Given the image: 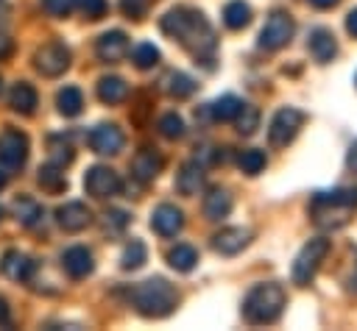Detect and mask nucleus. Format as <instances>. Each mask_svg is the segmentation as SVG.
Segmentation results:
<instances>
[{"label": "nucleus", "mask_w": 357, "mask_h": 331, "mask_svg": "<svg viewBox=\"0 0 357 331\" xmlns=\"http://www.w3.org/2000/svg\"><path fill=\"white\" fill-rule=\"evenodd\" d=\"M159 28L170 36V39H178L184 47H190L195 56H204L215 47V33L209 28V22L204 19L201 11H192V8H170Z\"/></svg>", "instance_id": "1"}, {"label": "nucleus", "mask_w": 357, "mask_h": 331, "mask_svg": "<svg viewBox=\"0 0 357 331\" xmlns=\"http://www.w3.org/2000/svg\"><path fill=\"white\" fill-rule=\"evenodd\" d=\"M357 209V186L318 192L310 203V217L321 228H340L349 223V214Z\"/></svg>", "instance_id": "2"}, {"label": "nucleus", "mask_w": 357, "mask_h": 331, "mask_svg": "<svg viewBox=\"0 0 357 331\" xmlns=\"http://www.w3.org/2000/svg\"><path fill=\"white\" fill-rule=\"evenodd\" d=\"M128 298H131V306L142 317H167L178 303V292L165 278H148L137 284L128 292Z\"/></svg>", "instance_id": "3"}, {"label": "nucleus", "mask_w": 357, "mask_h": 331, "mask_svg": "<svg viewBox=\"0 0 357 331\" xmlns=\"http://www.w3.org/2000/svg\"><path fill=\"white\" fill-rule=\"evenodd\" d=\"M284 309V289L279 284H257L243 300V317L251 325L273 323Z\"/></svg>", "instance_id": "4"}, {"label": "nucleus", "mask_w": 357, "mask_h": 331, "mask_svg": "<svg viewBox=\"0 0 357 331\" xmlns=\"http://www.w3.org/2000/svg\"><path fill=\"white\" fill-rule=\"evenodd\" d=\"M326 253H329V239H324V236L310 239V242L301 248V253L296 256V261H293V270H290L293 284H298V286L310 284L312 275L318 273V267H321V261H324Z\"/></svg>", "instance_id": "5"}, {"label": "nucleus", "mask_w": 357, "mask_h": 331, "mask_svg": "<svg viewBox=\"0 0 357 331\" xmlns=\"http://www.w3.org/2000/svg\"><path fill=\"white\" fill-rule=\"evenodd\" d=\"M301 122H304V114H301L298 108H293V106L279 108V111H276V117L271 120L268 142H271L273 147H284V145H287V142H293V136L298 134Z\"/></svg>", "instance_id": "6"}, {"label": "nucleus", "mask_w": 357, "mask_h": 331, "mask_svg": "<svg viewBox=\"0 0 357 331\" xmlns=\"http://www.w3.org/2000/svg\"><path fill=\"white\" fill-rule=\"evenodd\" d=\"M290 36H293V19H290L284 11H273V14L265 19L262 31H259V47H265V50H279V47H284V45L290 42Z\"/></svg>", "instance_id": "7"}, {"label": "nucleus", "mask_w": 357, "mask_h": 331, "mask_svg": "<svg viewBox=\"0 0 357 331\" xmlns=\"http://www.w3.org/2000/svg\"><path fill=\"white\" fill-rule=\"evenodd\" d=\"M25 159H28V136L22 131L6 128L0 134V164L8 170H17L25 164Z\"/></svg>", "instance_id": "8"}, {"label": "nucleus", "mask_w": 357, "mask_h": 331, "mask_svg": "<svg viewBox=\"0 0 357 331\" xmlns=\"http://www.w3.org/2000/svg\"><path fill=\"white\" fill-rule=\"evenodd\" d=\"M70 67V50L61 42H47L36 50V70L47 78L61 75Z\"/></svg>", "instance_id": "9"}, {"label": "nucleus", "mask_w": 357, "mask_h": 331, "mask_svg": "<svg viewBox=\"0 0 357 331\" xmlns=\"http://www.w3.org/2000/svg\"><path fill=\"white\" fill-rule=\"evenodd\" d=\"M86 142H89V147H92L95 153H100V156H114V153L123 150L126 136H123V131H120L117 125L103 122V125H95V128L89 131Z\"/></svg>", "instance_id": "10"}, {"label": "nucleus", "mask_w": 357, "mask_h": 331, "mask_svg": "<svg viewBox=\"0 0 357 331\" xmlns=\"http://www.w3.org/2000/svg\"><path fill=\"white\" fill-rule=\"evenodd\" d=\"M84 189H86L92 197H112V195L120 192V178H117L114 170L98 164V167H92V170L86 172V178H84Z\"/></svg>", "instance_id": "11"}, {"label": "nucleus", "mask_w": 357, "mask_h": 331, "mask_svg": "<svg viewBox=\"0 0 357 331\" xmlns=\"http://www.w3.org/2000/svg\"><path fill=\"white\" fill-rule=\"evenodd\" d=\"M56 220H59V225L64 228V231H84L89 223H92V211L81 203V200H70V203H64V206H59V211H56Z\"/></svg>", "instance_id": "12"}, {"label": "nucleus", "mask_w": 357, "mask_h": 331, "mask_svg": "<svg viewBox=\"0 0 357 331\" xmlns=\"http://www.w3.org/2000/svg\"><path fill=\"white\" fill-rule=\"evenodd\" d=\"M181 225H184V217H181V211H178L176 206H170V203L156 206L153 214H151V228H153L159 236H176V234L181 231Z\"/></svg>", "instance_id": "13"}, {"label": "nucleus", "mask_w": 357, "mask_h": 331, "mask_svg": "<svg viewBox=\"0 0 357 331\" xmlns=\"http://www.w3.org/2000/svg\"><path fill=\"white\" fill-rule=\"evenodd\" d=\"M248 242H251V231H248V228H240V225H234V228H223V231H218V234L212 236L215 250L223 253V256H234V253H240Z\"/></svg>", "instance_id": "14"}, {"label": "nucleus", "mask_w": 357, "mask_h": 331, "mask_svg": "<svg viewBox=\"0 0 357 331\" xmlns=\"http://www.w3.org/2000/svg\"><path fill=\"white\" fill-rule=\"evenodd\" d=\"M0 270H3V275H6V278L25 284V281H31V278H33L36 264H33L25 253H20V250H8V253L3 256V261H0Z\"/></svg>", "instance_id": "15"}, {"label": "nucleus", "mask_w": 357, "mask_h": 331, "mask_svg": "<svg viewBox=\"0 0 357 331\" xmlns=\"http://www.w3.org/2000/svg\"><path fill=\"white\" fill-rule=\"evenodd\" d=\"M61 267L67 270L70 278H84V275L92 273L95 261H92V253H89L86 248L75 245V248H67V250H64V256H61Z\"/></svg>", "instance_id": "16"}, {"label": "nucleus", "mask_w": 357, "mask_h": 331, "mask_svg": "<svg viewBox=\"0 0 357 331\" xmlns=\"http://www.w3.org/2000/svg\"><path fill=\"white\" fill-rule=\"evenodd\" d=\"M128 53V36L123 31H109L98 39V56L103 61H120Z\"/></svg>", "instance_id": "17"}, {"label": "nucleus", "mask_w": 357, "mask_h": 331, "mask_svg": "<svg viewBox=\"0 0 357 331\" xmlns=\"http://www.w3.org/2000/svg\"><path fill=\"white\" fill-rule=\"evenodd\" d=\"M162 156L153 153V150H139L134 159H131V175L139 178V181H153L159 172H162Z\"/></svg>", "instance_id": "18"}, {"label": "nucleus", "mask_w": 357, "mask_h": 331, "mask_svg": "<svg viewBox=\"0 0 357 331\" xmlns=\"http://www.w3.org/2000/svg\"><path fill=\"white\" fill-rule=\"evenodd\" d=\"M201 186H204V167H201L198 161H187V164L178 170V175H176V189H178L181 195L192 197V195L201 192Z\"/></svg>", "instance_id": "19"}, {"label": "nucleus", "mask_w": 357, "mask_h": 331, "mask_svg": "<svg viewBox=\"0 0 357 331\" xmlns=\"http://www.w3.org/2000/svg\"><path fill=\"white\" fill-rule=\"evenodd\" d=\"M337 53V45H335V36L326 31V28H315L310 33V56L321 64L332 61V56Z\"/></svg>", "instance_id": "20"}, {"label": "nucleus", "mask_w": 357, "mask_h": 331, "mask_svg": "<svg viewBox=\"0 0 357 331\" xmlns=\"http://www.w3.org/2000/svg\"><path fill=\"white\" fill-rule=\"evenodd\" d=\"M229 211H231V195L220 186L209 189V195L204 200V214L209 220H223V217H229Z\"/></svg>", "instance_id": "21"}, {"label": "nucleus", "mask_w": 357, "mask_h": 331, "mask_svg": "<svg viewBox=\"0 0 357 331\" xmlns=\"http://www.w3.org/2000/svg\"><path fill=\"white\" fill-rule=\"evenodd\" d=\"M98 97H100L103 103H109V106L123 103V100L128 97V83H126L123 78H117V75H106V78H100V83H98Z\"/></svg>", "instance_id": "22"}, {"label": "nucleus", "mask_w": 357, "mask_h": 331, "mask_svg": "<svg viewBox=\"0 0 357 331\" xmlns=\"http://www.w3.org/2000/svg\"><path fill=\"white\" fill-rule=\"evenodd\" d=\"M11 214L17 217V223L20 225H33L39 217H42V206L33 200V197H28V195H20V197H14V203H11Z\"/></svg>", "instance_id": "23"}, {"label": "nucleus", "mask_w": 357, "mask_h": 331, "mask_svg": "<svg viewBox=\"0 0 357 331\" xmlns=\"http://www.w3.org/2000/svg\"><path fill=\"white\" fill-rule=\"evenodd\" d=\"M8 106L20 114H33L36 108V89L31 83H17L8 95Z\"/></svg>", "instance_id": "24"}, {"label": "nucleus", "mask_w": 357, "mask_h": 331, "mask_svg": "<svg viewBox=\"0 0 357 331\" xmlns=\"http://www.w3.org/2000/svg\"><path fill=\"white\" fill-rule=\"evenodd\" d=\"M56 103H59V111L64 117H78L81 108H84V95L78 86H64L59 95H56Z\"/></svg>", "instance_id": "25"}, {"label": "nucleus", "mask_w": 357, "mask_h": 331, "mask_svg": "<svg viewBox=\"0 0 357 331\" xmlns=\"http://www.w3.org/2000/svg\"><path fill=\"white\" fill-rule=\"evenodd\" d=\"M248 22H251V8H248L243 0H234V3H229V6L223 8V25H226V28L240 31V28H245Z\"/></svg>", "instance_id": "26"}, {"label": "nucleus", "mask_w": 357, "mask_h": 331, "mask_svg": "<svg viewBox=\"0 0 357 331\" xmlns=\"http://www.w3.org/2000/svg\"><path fill=\"white\" fill-rule=\"evenodd\" d=\"M167 261H170L173 270H178V273H190V270L195 267V261H198V253H195L192 245H176V248L167 253Z\"/></svg>", "instance_id": "27"}, {"label": "nucleus", "mask_w": 357, "mask_h": 331, "mask_svg": "<svg viewBox=\"0 0 357 331\" xmlns=\"http://www.w3.org/2000/svg\"><path fill=\"white\" fill-rule=\"evenodd\" d=\"M240 106H243V100H237L234 95H223V97H218V100L209 106V111H212L215 120H220V122H231V120L237 117Z\"/></svg>", "instance_id": "28"}, {"label": "nucleus", "mask_w": 357, "mask_h": 331, "mask_svg": "<svg viewBox=\"0 0 357 331\" xmlns=\"http://www.w3.org/2000/svg\"><path fill=\"white\" fill-rule=\"evenodd\" d=\"M165 89L173 95V97H190L192 92H195V81L190 78V75H184V72H170L167 78H165Z\"/></svg>", "instance_id": "29"}, {"label": "nucleus", "mask_w": 357, "mask_h": 331, "mask_svg": "<svg viewBox=\"0 0 357 331\" xmlns=\"http://www.w3.org/2000/svg\"><path fill=\"white\" fill-rule=\"evenodd\" d=\"M39 184H42V189L50 192V195L64 192V186H67L64 172H61V167H56V164H47V167L39 170Z\"/></svg>", "instance_id": "30"}, {"label": "nucleus", "mask_w": 357, "mask_h": 331, "mask_svg": "<svg viewBox=\"0 0 357 331\" xmlns=\"http://www.w3.org/2000/svg\"><path fill=\"white\" fill-rule=\"evenodd\" d=\"M47 156H50V164H56V167H61L64 170V164H70L73 159H75V150H73V145L70 142H64V139H59V136H53L50 142H47Z\"/></svg>", "instance_id": "31"}, {"label": "nucleus", "mask_w": 357, "mask_h": 331, "mask_svg": "<svg viewBox=\"0 0 357 331\" xmlns=\"http://www.w3.org/2000/svg\"><path fill=\"white\" fill-rule=\"evenodd\" d=\"M237 164H240V170H243L245 175H257V172H262V170H265L268 159H265V153H262V150L248 147V150H243V153H240Z\"/></svg>", "instance_id": "32"}, {"label": "nucleus", "mask_w": 357, "mask_h": 331, "mask_svg": "<svg viewBox=\"0 0 357 331\" xmlns=\"http://www.w3.org/2000/svg\"><path fill=\"white\" fill-rule=\"evenodd\" d=\"M145 256H148V248L139 239H131V245H126V250H123L120 264H123V270H137L145 264Z\"/></svg>", "instance_id": "33"}, {"label": "nucleus", "mask_w": 357, "mask_h": 331, "mask_svg": "<svg viewBox=\"0 0 357 331\" xmlns=\"http://www.w3.org/2000/svg\"><path fill=\"white\" fill-rule=\"evenodd\" d=\"M234 122H237V131L248 136V134H254V131H257V125H259V111H257L254 106L243 103V106H240V111H237V117H234Z\"/></svg>", "instance_id": "34"}, {"label": "nucleus", "mask_w": 357, "mask_h": 331, "mask_svg": "<svg viewBox=\"0 0 357 331\" xmlns=\"http://www.w3.org/2000/svg\"><path fill=\"white\" fill-rule=\"evenodd\" d=\"M131 58H134V64H137L139 70H148V67H153V64L159 61V50H156L151 42H142V45L134 47Z\"/></svg>", "instance_id": "35"}, {"label": "nucleus", "mask_w": 357, "mask_h": 331, "mask_svg": "<svg viewBox=\"0 0 357 331\" xmlns=\"http://www.w3.org/2000/svg\"><path fill=\"white\" fill-rule=\"evenodd\" d=\"M159 134L165 136V139H178L181 134H184V122H181V117L178 114H165L162 120H159Z\"/></svg>", "instance_id": "36"}, {"label": "nucleus", "mask_w": 357, "mask_h": 331, "mask_svg": "<svg viewBox=\"0 0 357 331\" xmlns=\"http://www.w3.org/2000/svg\"><path fill=\"white\" fill-rule=\"evenodd\" d=\"M42 6L50 17H67L75 8V0H42Z\"/></svg>", "instance_id": "37"}, {"label": "nucleus", "mask_w": 357, "mask_h": 331, "mask_svg": "<svg viewBox=\"0 0 357 331\" xmlns=\"http://www.w3.org/2000/svg\"><path fill=\"white\" fill-rule=\"evenodd\" d=\"M106 0H81V11L86 19H100L106 14Z\"/></svg>", "instance_id": "38"}, {"label": "nucleus", "mask_w": 357, "mask_h": 331, "mask_svg": "<svg viewBox=\"0 0 357 331\" xmlns=\"http://www.w3.org/2000/svg\"><path fill=\"white\" fill-rule=\"evenodd\" d=\"M120 8H123L126 17L139 19L145 14V8H148V0H120Z\"/></svg>", "instance_id": "39"}, {"label": "nucleus", "mask_w": 357, "mask_h": 331, "mask_svg": "<svg viewBox=\"0 0 357 331\" xmlns=\"http://www.w3.org/2000/svg\"><path fill=\"white\" fill-rule=\"evenodd\" d=\"M128 223V217H126V211H109L106 214V225H114V228H123Z\"/></svg>", "instance_id": "40"}, {"label": "nucleus", "mask_w": 357, "mask_h": 331, "mask_svg": "<svg viewBox=\"0 0 357 331\" xmlns=\"http://www.w3.org/2000/svg\"><path fill=\"white\" fill-rule=\"evenodd\" d=\"M11 50H14V45H11V39L0 33V58H8V56H11Z\"/></svg>", "instance_id": "41"}, {"label": "nucleus", "mask_w": 357, "mask_h": 331, "mask_svg": "<svg viewBox=\"0 0 357 331\" xmlns=\"http://www.w3.org/2000/svg\"><path fill=\"white\" fill-rule=\"evenodd\" d=\"M8 323H11V312H8L6 298H0V325H8Z\"/></svg>", "instance_id": "42"}, {"label": "nucleus", "mask_w": 357, "mask_h": 331, "mask_svg": "<svg viewBox=\"0 0 357 331\" xmlns=\"http://www.w3.org/2000/svg\"><path fill=\"white\" fill-rule=\"evenodd\" d=\"M346 164H349V170L351 172H357V142L349 147V156H346Z\"/></svg>", "instance_id": "43"}, {"label": "nucleus", "mask_w": 357, "mask_h": 331, "mask_svg": "<svg viewBox=\"0 0 357 331\" xmlns=\"http://www.w3.org/2000/svg\"><path fill=\"white\" fill-rule=\"evenodd\" d=\"M346 31H349L351 36H357V8H354L349 17H346Z\"/></svg>", "instance_id": "44"}, {"label": "nucleus", "mask_w": 357, "mask_h": 331, "mask_svg": "<svg viewBox=\"0 0 357 331\" xmlns=\"http://www.w3.org/2000/svg\"><path fill=\"white\" fill-rule=\"evenodd\" d=\"M310 3H312L315 8H335L340 0H310Z\"/></svg>", "instance_id": "45"}, {"label": "nucleus", "mask_w": 357, "mask_h": 331, "mask_svg": "<svg viewBox=\"0 0 357 331\" xmlns=\"http://www.w3.org/2000/svg\"><path fill=\"white\" fill-rule=\"evenodd\" d=\"M349 289L357 295V261H354V273H351V278H349Z\"/></svg>", "instance_id": "46"}, {"label": "nucleus", "mask_w": 357, "mask_h": 331, "mask_svg": "<svg viewBox=\"0 0 357 331\" xmlns=\"http://www.w3.org/2000/svg\"><path fill=\"white\" fill-rule=\"evenodd\" d=\"M6 181H8V175H6V172H3V170H0V189H3V186H6Z\"/></svg>", "instance_id": "47"}, {"label": "nucleus", "mask_w": 357, "mask_h": 331, "mask_svg": "<svg viewBox=\"0 0 357 331\" xmlns=\"http://www.w3.org/2000/svg\"><path fill=\"white\" fill-rule=\"evenodd\" d=\"M0 89H3V81H0Z\"/></svg>", "instance_id": "48"}, {"label": "nucleus", "mask_w": 357, "mask_h": 331, "mask_svg": "<svg viewBox=\"0 0 357 331\" xmlns=\"http://www.w3.org/2000/svg\"><path fill=\"white\" fill-rule=\"evenodd\" d=\"M0 217H3V209H0Z\"/></svg>", "instance_id": "49"}]
</instances>
